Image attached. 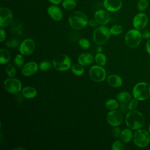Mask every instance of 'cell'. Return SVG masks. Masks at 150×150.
Here are the masks:
<instances>
[{
  "label": "cell",
  "instance_id": "obj_3",
  "mask_svg": "<svg viewBox=\"0 0 150 150\" xmlns=\"http://www.w3.org/2000/svg\"><path fill=\"white\" fill-rule=\"evenodd\" d=\"M134 98L138 101H145L150 97V84L146 81H140L134 86L132 91Z\"/></svg>",
  "mask_w": 150,
  "mask_h": 150
},
{
  "label": "cell",
  "instance_id": "obj_23",
  "mask_svg": "<svg viewBox=\"0 0 150 150\" xmlns=\"http://www.w3.org/2000/svg\"><path fill=\"white\" fill-rule=\"evenodd\" d=\"M0 63L1 64H6L8 63L11 58V55L10 52L6 49L1 48L0 49Z\"/></svg>",
  "mask_w": 150,
  "mask_h": 150
},
{
  "label": "cell",
  "instance_id": "obj_45",
  "mask_svg": "<svg viewBox=\"0 0 150 150\" xmlns=\"http://www.w3.org/2000/svg\"><path fill=\"white\" fill-rule=\"evenodd\" d=\"M14 149L16 150V149H21V150H25V148H22V147H17V148H14Z\"/></svg>",
  "mask_w": 150,
  "mask_h": 150
},
{
  "label": "cell",
  "instance_id": "obj_19",
  "mask_svg": "<svg viewBox=\"0 0 150 150\" xmlns=\"http://www.w3.org/2000/svg\"><path fill=\"white\" fill-rule=\"evenodd\" d=\"M94 60L93 56L89 53H84L80 54L77 58V62L83 66H87L91 64Z\"/></svg>",
  "mask_w": 150,
  "mask_h": 150
},
{
  "label": "cell",
  "instance_id": "obj_40",
  "mask_svg": "<svg viewBox=\"0 0 150 150\" xmlns=\"http://www.w3.org/2000/svg\"><path fill=\"white\" fill-rule=\"evenodd\" d=\"M88 24L90 26H91V27H96V26H97V25H98V23L95 20V19H90V20L88 21Z\"/></svg>",
  "mask_w": 150,
  "mask_h": 150
},
{
  "label": "cell",
  "instance_id": "obj_35",
  "mask_svg": "<svg viewBox=\"0 0 150 150\" xmlns=\"http://www.w3.org/2000/svg\"><path fill=\"white\" fill-rule=\"evenodd\" d=\"M138 105V100L135 98L131 99L128 104V110L129 111L135 110Z\"/></svg>",
  "mask_w": 150,
  "mask_h": 150
},
{
  "label": "cell",
  "instance_id": "obj_6",
  "mask_svg": "<svg viewBox=\"0 0 150 150\" xmlns=\"http://www.w3.org/2000/svg\"><path fill=\"white\" fill-rule=\"evenodd\" d=\"M52 65L57 71H64L67 70L71 66V59L65 54H58L53 58Z\"/></svg>",
  "mask_w": 150,
  "mask_h": 150
},
{
  "label": "cell",
  "instance_id": "obj_32",
  "mask_svg": "<svg viewBox=\"0 0 150 150\" xmlns=\"http://www.w3.org/2000/svg\"><path fill=\"white\" fill-rule=\"evenodd\" d=\"M5 71L9 77H14L16 74V69L12 64H8L6 65Z\"/></svg>",
  "mask_w": 150,
  "mask_h": 150
},
{
  "label": "cell",
  "instance_id": "obj_8",
  "mask_svg": "<svg viewBox=\"0 0 150 150\" xmlns=\"http://www.w3.org/2000/svg\"><path fill=\"white\" fill-rule=\"evenodd\" d=\"M4 85L5 90L11 94H16L22 90L21 81L13 77L6 79L4 82Z\"/></svg>",
  "mask_w": 150,
  "mask_h": 150
},
{
  "label": "cell",
  "instance_id": "obj_14",
  "mask_svg": "<svg viewBox=\"0 0 150 150\" xmlns=\"http://www.w3.org/2000/svg\"><path fill=\"white\" fill-rule=\"evenodd\" d=\"M94 18L97 23L101 25H107L110 20V15L108 11L98 9L94 13Z\"/></svg>",
  "mask_w": 150,
  "mask_h": 150
},
{
  "label": "cell",
  "instance_id": "obj_13",
  "mask_svg": "<svg viewBox=\"0 0 150 150\" xmlns=\"http://www.w3.org/2000/svg\"><path fill=\"white\" fill-rule=\"evenodd\" d=\"M35 49V43L31 39L24 40L19 45V50L21 54L23 56L31 54Z\"/></svg>",
  "mask_w": 150,
  "mask_h": 150
},
{
  "label": "cell",
  "instance_id": "obj_34",
  "mask_svg": "<svg viewBox=\"0 0 150 150\" xmlns=\"http://www.w3.org/2000/svg\"><path fill=\"white\" fill-rule=\"evenodd\" d=\"M39 68L42 71H47V70H49L51 67H52V64L49 61H46V60H45V61H43L40 64H39Z\"/></svg>",
  "mask_w": 150,
  "mask_h": 150
},
{
  "label": "cell",
  "instance_id": "obj_44",
  "mask_svg": "<svg viewBox=\"0 0 150 150\" xmlns=\"http://www.w3.org/2000/svg\"><path fill=\"white\" fill-rule=\"evenodd\" d=\"M102 50H103V49H102V47H98L97 48V51L98 52H101L102 51Z\"/></svg>",
  "mask_w": 150,
  "mask_h": 150
},
{
  "label": "cell",
  "instance_id": "obj_12",
  "mask_svg": "<svg viewBox=\"0 0 150 150\" xmlns=\"http://www.w3.org/2000/svg\"><path fill=\"white\" fill-rule=\"evenodd\" d=\"M13 20V14L11 10L8 7L0 8V26L6 27L11 24Z\"/></svg>",
  "mask_w": 150,
  "mask_h": 150
},
{
  "label": "cell",
  "instance_id": "obj_17",
  "mask_svg": "<svg viewBox=\"0 0 150 150\" xmlns=\"http://www.w3.org/2000/svg\"><path fill=\"white\" fill-rule=\"evenodd\" d=\"M47 12L49 16L54 21H59L63 18L62 9L56 5H52L49 6Z\"/></svg>",
  "mask_w": 150,
  "mask_h": 150
},
{
  "label": "cell",
  "instance_id": "obj_11",
  "mask_svg": "<svg viewBox=\"0 0 150 150\" xmlns=\"http://www.w3.org/2000/svg\"><path fill=\"white\" fill-rule=\"evenodd\" d=\"M107 122L112 127L119 126L123 121L122 112L118 110H111L108 112L106 116Z\"/></svg>",
  "mask_w": 150,
  "mask_h": 150
},
{
  "label": "cell",
  "instance_id": "obj_1",
  "mask_svg": "<svg viewBox=\"0 0 150 150\" xmlns=\"http://www.w3.org/2000/svg\"><path fill=\"white\" fill-rule=\"evenodd\" d=\"M125 122L127 126L132 130L142 128L145 125V119L143 114L136 110L129 111L126 115Z\"/></svg>",
  "mask_w": 150,
  "mask_h": 150
},
{
  "label": "cell",
  "instance_id": "obj_2",
  "mask_svg": "<svg viewBox=\"0 0 150 150\" xmlns=\"http://www.w3.org/2000/svg\"><path fill=\"white\" fill-rule=\"evenodd\" d=\"M68 21L70 26L76 30L84 29L88 23L87 15L81 11H75L71 13Z\"/></svg>",
  "mask_w": 150,
  "mask_h": 150
},
{
  "label": "cell",
  "instance_id": "obj_24",
  "mask_svg": "<svg viewBox=\"0 0 150 150\" xmlns=\"http://www.w3.org/2000/svg\"><path fill=\"white\" fill-rule=\"evenodd\" d=\"M94 60L98 65H100L101 66H105L106 64L107 61L106 56L101 52H98L96 54V56L94 57Z\"/></svg>",
  "mask_w": 150,
  "mask_h": 150
},
{
  "label": "cell",
  "instance_id": "obj_16",
  "mask_svg": "<svg viewBox=\"0 0 150 150\" xmlns=\"http://www.w3.org/2000/svg\"><path fill=\"white\" fill-rule=\"evenodd\" d=\"M103 6L105 9L110 12L119 11L122 6V0H104Z\"/></svg>",
  "mask_w": 150,
  "mask_h": 150
},
{
  "label": "cell",
  "instance_id": "obj_29",
  "mask_svg": "<svg viewBox=\"0 0 150 150\" xmlns=\"http://www.w3.org/2000/svg\"><path fill=\"white\" fill-rule=\"evenodd\" d=\"M124 142L121 140H115L112 144L111 149L112 150H124L125 145L123 143Z\"/></svg>",
  "mask_w": 150,
  "mask_h": 150
},
{
  "label": "cell",
  "instance_id": "obj_15",
  "mask_svg": "<svg viewBox=\"0 0 150 150\" xmlns=\"http://www.w3.org/2000/svg\"><path fill=\"white\" fill-rule=\"evenodd\" d=\"M39 66L35 62H29L26 63L21 70L22 74L24 76L28 77L35 74L39 69Z\"/></svg>",
  "mask_w": 150,
  "mask_h": 150
},
{
  "label": "cell",
  "instance_id": "obj_9",
  "mask_svg": "<svg viewBox=\"0 0 150 150\" xmlns=\"http://www.w3.org/2000/svg\"><path fill=\"white\" fill-rule=\"evenodd\" d=\"M89 76L93 81L100 83L106 79L107 73L103 66L94 65L90 67Z\"/></svg>",
  "mask_w": 150,
  "mask_h": 150
},
{
  "label": "cell",
  "instance_id": "obj_36",
  "mask_svg": "<svg viewBox=\"0 0 150 150\" xmlns=\"http://www.w3.org/2000/svg\"><path fill=\"white\" fill-rule=\"evenodd\" d=\"M6 45L8 47L15 48L18 46L19 41L16 39H12L8 40Z\"/></svg>",
  "mask_w": 150,
  "mask_h": 150
},
{
  "label": "cell",
  "instance_id": "obj_39",
  "mask_svg": "<svg viewBox=\"0 0 150 150\" xmlns=\"http://www.w3.org/2000/svg\"><path fill=\"white\" fill-rule=\"evenodd\" d=\"M0 32H1V38H0V41L1 42H2L4 40H5L6 38V32L5 30L1 28L0 29Z\"/></svg>",
  "mask_w": 150,
  "mask_h": 150
},
{
  "label": "cell",
  "instance_id": "obj_18",
  "mask_svg": "<svg viewBox=\"0 0 150 150\" xmlns=\"http://www.w3.org/2000/svg\"><path fill=\"white\" fill-rule=\"evenodd\" d=\"M107 81L109 86L115 88L121 87L123 83V80L122 78L119 75L116 74H112L110 75L107 77Z\"/></svg>",
  "mask_w": 150,
  "mask_h": 150
},
{
  "label": "cell",
  "instance_id": "obj_27",
  "mask_svg": "<svg viewBox=\"0 0 150 150\" xmlns=\"http://www.w3.org/2000/svg\"><path fill=\"white\" fill-rule=\"evenodd\" d=\"M105 107L111 111L117 110L119 107V104L117 100L114 99H109L105 102Z\"/></svg>",
  "mask_w": 150,
  "mask_h": 150
},
{
  "label": "cell",
  "instance_id": "obj_25",
  "mask_svg": "<svg viewBox=\"0 0 150 150\" xmlns=\"http://www.w3.org/2000/svg\"><path fill=\"white\" fill-rule=\"evenodd\" d=\"M71 70L74 75L77 76H81L84 73V68L83 66L81 65L79 63L73 65L71 67Z\"/></svg>",
  "mask_w": 150,
  "mask_h": 150
},
{
  "label": "cell",
  "instance_id": "obj_4",
  "mask_svg": "<svg viewBox=\"0 0 150 150\" xmlns=\"http://www.w3.org/2000/svg\"><path fill=\"white\" fill-rule=\"evenodd\" d=\"M132 141L137 147L146 148L150 144V133L147 129L142 128L137 129L134 133Z\"/></svg>",
  "mask_w": 150,
  "mask_h": 150
},
{
  "label": "cell",
  "instance_id": "obj_46",
  "mask_svg": "<svg viewBox=\"0 0 150 150\" xmlns=\"http://www.w3.org/2000/svg\"><path fill=\"white\" fill-rule=\"evenodd\" d=\"M148 131H149V132L150 133V124L149 125V126H148Z\"/></svg>",
  "mask_w": 150,
  "mask_h": 150
},
{
  "label": "cell",
  "instance_id": "obj_33",
  "mask_svg": "<svg viewBox=\"0 0 150 150\" xmlns=\"http://www.w3.org/2000/svg\"><path fill=\"white\" fill-rule=\"evenodd\" d=\"M80 46L83 49H88L90 47V43L88 40L86 38H81L79 42Z\"/></svg>",
  "mask_w": 150,
  "mask_h": 150
},
{
  "label": "cell",
  "instance_id": "obj_47",
  "mask_svg": "<svg viewBox=\"0 0 150 150\" xmlns=\"http://www.w3.org/2000/svg\"><path fill=\"white\" fill-rule=\"evenodd\" d=\"M149 64H150V63H149Z\"/></svg>",
  "mask_w": 150,
  "mask_h": 150
},
{
  "label": "cell",
  "instance_id": "obj_28",
  "mask_svg": "<svg viewBox=\"0 0 150 150\" xmlns=\"http://www.w3.org/2000/svg\"><path fill=\"white\" fill-rule=\"evenodd\" d=\"M111 35H118L123 32V27L120 25H114L110 29Z\"/></svg>",
  "mask_w": 150,
  "mask_h": 150
},
{
  "label": "cell",
  "instance_id": "obj_22",
  "mask_svg": "<svg viewBox=\"0 0 150 150\" xmlns=\"http://www.w3.org/2000/svg\"><path fill=\"white\" fill-rule=\"evenodd\" d=\"M117 100L121 103H128L132 98L131 94L128 91H121L116 96Z\"/></svg>",
  "mask_w": 150,
  "mask_h": 150
},
{
  "label": "cell",
  "instance_id": "obj_43",
  "mask_svg": "<svg viewBox=\"0 0 150 150\" xmlns=\"http://www.w3.org/2000/svg\"><path fill=\"white\" fill-rule=\"evenodd\" d=\"M50 3H51L53 5H59L62 2V0H48Z\"/></svg>",
  "mask_w": 150,
  "mask_h": 150
},
{
  "label": "cell",
  "instance_id": "obj_26",
  "mask_svg": "<svg viewBox=\"0 0 150 150\" xmlns=\"http://www.w3.org/2000/svg\"><path fill=\"white\" fill-rule=\"evenodd\" d=\"M77 5L76 0H63L62 1V6L66 10L74 9Z\"/></svg>",
  "mask_w": 150,
  "mask_h": 150
},
{
  "label": "cell",
  "instance_id": "obj_41",
  "mask_svg": "<svg viewBox=\"0 0 150 150\" xmlns=\"http://www.w3.org/2000/svg\"><path fill=\"white\" fill-rule=\"evenodd\" d=\"M145 49L147 53L150 55V39H148L146 45H145Z\"/></svg>",
  "mask_w": 150,
  "mask_h": 150
},
{
  "label": "cell",
  "instance_id": "obj_42",
  "mask_svg": "<svg viewBox=\"0 0 150 150\" xmlns=\"http://www.w3.org/2000/svg\"><path fill=\"white\" fill-rule=\"evenodd\" d=\"M126 104L127 103H121V104L120 105V108L122 111H125L127 110H128V105H127Z\"/></svg>",
  "mask_w": 150,
  "mask_h": 150
},
{
  "label": "cell",
  "instance_id": "obj_20",
  "mask_svg": "<svg viewBox=\"0 0 150 150\" xmlns=\"http://www.w3.org/2000/svg\"><path fill=\"white\" fill-rule=\"evenodd\" d=\"M134 133L132 130L129 128H125L121 131L120 134V139L125 143H128L133 139Z\"/></svg>",
  "mask_w": 150,
  "mask_h": 150
},
{
  "label": "cell",
  "instance_id": "obj_30",
  "mask_svg": "<svg viewBox=\"0 0 150 150\" xmlns=\"http://www.w3.org/2000/svg\"><path fill=\"white\" fill-rule=\"evenodd\" d=\"M149 5L148 0H139L137 3V8L139 11H145Z\"/></svg>",
  "mask_w": 150,
  "mask_h": 150
},
{
  "label": "cell",
  "instance_id": "obj_31",
  "mask_svg": "<svg viewBox=\"0 0 150 150\" xmlns=\"http://www.w3.org/2000/svg\"><path fill=\"white\" fill-rule=\"evenodd\" d=\"M23 56V55L22 54H18L15 57L14 64L18 67H22L24 63V58Z\"/></svg>",
  "mask_w": 150,
  "mask_h": 150
},
{
  "label": "cell",
  "instance_id": "obj_21",
  "mask_svg": "<svg viewBox=\"0 0 150 150\" xmlns=\"http://www.w3.org/2000/svg\"><path fill=\"white\" fill-rule=\"evenodd\" d=\"M22 95L26 98H33L37 95V90L32 87H25L22 89Z\"/></svg>",
  "mask_w": 150,
  "mask_h": 150
},
{
  "label": "cell",
  "instance_id": "obj_10",
  "mask_svg": "<svg viewBox=\"0 0 150 150\" xmlns=\"http://www.w3.org/2000/svg\"><path fill=\"white\" fill-rule=\"evenodd\" d=\"M148 16L144 12L138 13L134 16L132 19V25L134 28L139 30L144 29L148 25Z\"/></svg>",
  "mask_w": 150,
  "mask_h": 150
},
{
  "label": "cell",
  "instance_id": "obj_5",
  "mask_svg": "<svg viewBox=\"0 0 150 150\" xmlns=\"http://www.w3.org/2000/svg\"><path fill=\"white\" fill-rule=\"evenodd\" d=\"M111 35L110 29L105 25L97 27L93 33V39L96 44L101 45L105 43Z\"/></svg>",
  "mask_w": 150,
  "mask_h": 150
},
{
  "label": "cell",
  "instance_id": "obj_37",
  "mask_svg": "<svg viewBox=\"0 0 150 150\" xmlns=\"http://www.w3.org/2000/svg\"><path fill=\"white\" fill-rule=\"evenodd\" d=\"M121 130L119 126L114 127L112 130V134L114 138H118L120 137Z\"/></svg>",
  "mask_w": 150,
  "mask_h": 150
},
{
  "label": "cell",
  "instance_id": "obj_38",
  "mask_svg": "<svg viewBox=\"0 0 150 150\" xmlns=\"http://www.w3.org/2000/svg\"><path fill=\"white\" fill-rule=\"evenodd\" d=\"M142 37L145 39H150V30H144L141 32Z\"/></svg>",
  "mask_w": 150,
  "mask_h": 150
},
{
  "label": "cell",
  "instance_id": "obj_7",
  "mask_svg": "<svg viewBox=\"0 0 150 150\" xmlns=\"http://www.w3.org/2000/svg\"><path fill=\"white\" fill-rule=\"evenodd\" d=\"M142 39L141 32L135 28L128 30L125 35V43L131 49L137 47L140 45Z\"/></svg>",
  "mask_w": 150,
  "mask_h": 150
}]
</instances>
